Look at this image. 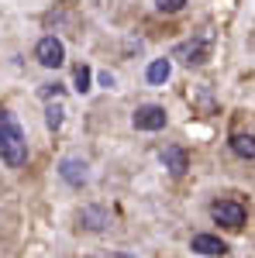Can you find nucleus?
I'll return each mask as SVG.
<instances>
[{
    "mask_svg": "<svg viewBox=\"0 0 255 258\" xmlns=\"http://www.w3.org/2000/svg\"><path fill=\"white\" fill-rule=\"evenodd\" d=\"M0 159L11 169H21L28 162V138L11 110H0Z\"/></svg>",
    "mask_w": 255,
    "mask_h": 258,
    "instance_id": "obj_1",
    "label": "nucleus"
},
{
    "mask_svg": "<svg viewBox=\"0 0 255 258\" xmlns=\"http://www.w3.org/2000/svg\"><path fill=\"white\" fill-rule=\"evenodd\" d=\"M211 41H214V35H211V31H203L200 38L183 41V45L176 48V55H179L183 62H186V66H200V62H207V59H211Z\"/></svg>",
    "mask_w": 255,
    "mask_h": 258,
    "instance_id": "obj_2",
    "label": "nucleus"
},
{
    "mask_svg": "<svg viewBox=\"0 0 255 258\" xmlns=\"http://www.w3.org/2000/svg\"><path fill=\"white\" fill-rule=\"evenodd\" d=\"M35 59L45 66V69H59L62 62H66V48H62V41L56 35H45V38L35 45Z\"/></svg>",
    "mask_w": 255,
    "mask_h": 258,
    "instance_id": "obj_3",
    "label": "nucleus"
},
{
    "mask_svg": "<svg viewBox=\"0 0 255 258\" xmlns=\"http://www.w3.org/2000/svg\"><path fill=\"white\" fill-rule=\"evenodd\" d=\"M211 217H214L217 224H224V227L238 231V227L245 224V207L235 203V200H217L214 207H211Z\"/></svg>",
    "mask_w": 255,
    "mask_h": 258,
    "instance_id": "obj_4",
    "label": "nucleus"
},
{
    "mask_svg": "<svg viewBox=\"0 0 255 258\" xmlns=\"http://www.w3.org/2000/svg\"><path fill=\"white\" fill-rule=\"evenodd\" d=\"M138 131H162L166 127V110L159 107V103H145V107H138L135 117H131Z\"/></svg>",
    "mask_w": 255,
    "mask_h": 258,
    "instance_id": "obj_5",
    "label": "nucleus"
},
{
    "mask_svg": "<svg viewBox=\"0 0 255 258\" xmlns=\"http://www.w3.org/2000/svg\"><path fill=\"white\" fill-rule=\"evenodd\" d=\"M162 165H166V169L179 179L186 169H190V155H186L179 145H169V148H162Z\"/></svg>",
    "mask_w": 255,
    "mask_h": 258,
    "instance_id": "obj_6",
    "label": "nucleus"
},
{
    "mask_svg": "<svg viewBox=\"0 0 255 258\" xmlns=\"http://www.w3.org/2000/svg\"><path fill=\"white\" fill-rule=\"evenodd\" d=\"M86 169H90V165H86L83 159H62V165H59V176L66 179L69 186H83V182H86V176H90Z\"/></svg>",
    "mask_w": 255,
    "mask_h": 258,
    "instance_id": "obj_7",
    "label": "nucleus"
},
{
    "mask_svg": "<svg viewBox=\"0 0 255 258\" xmlns=\"http://www.w3.org/2000/svg\"><path fill=\"white\" fill-rule=\"evenodd\" d=\"M193 251H200V255H228V244L214 234H193Z\"/></svg>",
    "mask_w": 255,
    "mask_h": 258,
    "instance_id": "obj_8",
    "label": "nucleus"
},
{
    "mask_svg": "<svg viewBox=\"0 0 255 258\" xmlns=\"http://www.w3.org/2000/svg\"><path fill=\"white\" fill-rule=\"evenodd\" d=\"M79 220H83V227H86V231H104V227L111 224L107 210H100V207H86V210L79 214Z\"/></svg>",
    "mask_w": 255,
    "mask_h": 258,
    "instance_id": "obj_9",
    "label": "nucleus"
},
{
    "mask_svg": "<svg viewBox=\"0 0 255 258\" xmlns=\"http://www.w3.org/2000/svg\"><path fill=\"white\" fill-rule=\"evenodd\" d=\"M231 152L238 159H255V138L252 135H235L231 138Z\"/></svg>",
    "mask_w": 255,
    "mask_h": 258,
    "instance_id": "obj_10",
    "label": "nucleus"
},
{
    "mask_svg": "<svg viewBox=\"0 0 255 258\" xmlns=\"http://www.w3.org/2000/svg\"><path fill=\"white\" fill-rule=\"evenodd\" d=\"M169 73H173V66H169V59H156L152 62V66H148V73H145V76H148V83H166L169 80Z\"/></svg>",
    "mask_w": 255,
    "mask_h": 258,
    "instance_id": "obj_11",
    "label": "nucleus"
},
{
    "mask_svg": "<svg viewBox=\"0 0 255 258\" xmlns=\"http://www.w3.org/2000/svg\"><path fill=\"white\" fill-rule=\"evenodd\" d=\"M156 7L162 14H179V11L186 7V0H156Z\"/></svg>",
    "mask_w": 255,
    "mask_h": 258,
    "instance_id": "obj_12",
    "label": "nucleus"
},
{
    "mask_svg": "<svg viewBox=\"0 0 255 258\" xmlns=\"http://www.w3.org/2000/svg\"><path fill=\"white\" fill-rule=\"evenodd\" d=\"M62 107H48V117H45V124H48V131H59L62 127Z\"/></svg>",
    "mask_w": 255,
    "mask_h": 258,
    "instance_id": "obj_13",
    "label": "nucleus"
},
{
    "mask_svg": "<svg viewBox=\"0 0 255 258\" xmlns=\"http://www.w3.org/2000/svg\"><path fill=\"white\" fill-rule=\"evenodd\" d=\"M76 90L79 93L90 90V69H86V66H76Z\"/></svg>",
    "mask_w": 255,
    "mask_h": 258,
    "instance_id": "obj_14",
    "label": "nucleus"
}]
</instances>
